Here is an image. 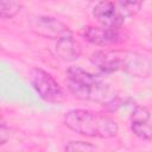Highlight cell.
<instances>
[{
    "instance_id": "cell-1",
    "label": "cell",
    "mask_w": 152,
    "mask_h": 152,
    "mask_svg": "<svg viewBox=\"0 0 152 152\" xmlns=\"http://www.w3.org/2000/svg\"><path fill=\"white\" fill-rule=\"evenodd\" d=\"M64 125L72 132L90 138L108 139L115 137L119 131L116 121L110 116L86 109H71L66 112Z\"/></svg>"
},
{
    "instance_id": "cell-2",
    "label": "cell",
    "mask_w": 152,
    "mask_h": 152,
    "mask_svg": "<svg viewBox=\"0 0 152 152\" xmlns=\"http://www.w3.org/2000/svg\"><path fill=\"white\" fill-rule=\"evenodd\" d=\"M96 63L97 68L103 74L121 70L133 77H146L152 69V64L147 57L138 52L122 50L101 51Z\"/></svg>"
},
{
    "instance_id": "cell-3",
    "label": "cell",
    "mask_w": 152,
    "mask_h": 152,
    "mask_svg": "<svg viewBox=\"0 0 152 152\" xmlns=\"http://www.w3.org/2000/svg\"><path fill=\"white\" fill-rule=\"evenodd\" d=\"M30 80L33 89L46 102H61L64 99V93L58 82L45 70L33 68L30 71Z\"/></svg>"
},
{
    "instance_id": "cell-4",
    "label": "cell",
    "mask_w": 152,
    "mask_h": 152,
    "mask_svg": "<svg viewBox=\"0 0 152 152\" xmlns=\"http://www.w3.org/2000/svg\"><path fill=\"white\" fill-rule=\"evenodd\" d=\"M30 26L34 33L49 39L58 40L63 37L72 36L70 28L64 23H62L61 20L53 17H48V15L34 17L31 19Z\"/></svg>"
},
{
    "instance_id": "cell-5",
    "label": "cell",
    "mask_w": 152,
    "mask_h": 152,
    "mask_svg": "<svg viewBox=\"0 0 152 152\" xmlns=\"http://www.w3.org/2000/svg\"><path fill=\"white\" fill-rule=\"evenodd\" d=\"M93 15L102 26L106 27L119 28L125 21V17L120 10L110 0H101L97 2L94 7Z\"/></svg>"
},
{
    "instance_id": "cell-6",
    "label": "cell",
    "mask_w": 152,
    "mask_h": 152,
    "mask_svg": "<svg viewBox=\"0 0 152 152\" xmlns=\"http://www.w3.org/2000/svg\"><path fill=\"white\" fill-rule=\"evenodd\" d=\"M83 37L90 44L96 46H108L121 42V34L119 28L106 26H88L83 31Z\"/></svg>"
},
{
    "instance_id": "cell-7",
    "label": "cell",
    "mask_w": 152,
    "mask_h": 152,
    "mask_svg": "<svg viewBox=\"0 0 152 152\" xmlns=\"http://www.w3.org/2000/svg\"><path fill=\"white\" fill-rule=\"evenodd\" d=\"M81 44L72 38V36L63 37L56 43V53L64 62H72L81 56Z\"/></svg>"
},
{
    "instance_id": "cell-8",
    "label": "cell",
    "mask_w": 152,
    "mask_h": 152,
    "mask_svg": "<svg viewBox=\"0 0 152 152\" xmlns=\"http://www.w3.org/2000/svg\"><path fill=\"white\" fill-rule=\"evenodd\" d=\"M144 2L145 0H119L118 8L122 13V15L127 18V17L135 15L140 11Z\"/></svg>"
},
{
    "instance_id": "cell-9",
    "label": "cell",
    "mask_w": 152,
    "mask_h": 152,
    "mask_svg": "<svg viewBox=\"0 0 152 152\" xmlns=\"http://www.w3.org/2000/svg\"><path fill=\"white\" fill-rule=\"evenodd\" d=\"M20 4L17 0H0L1 19H11L20 12Z\"/></svg>"
},
{
    "instance_id": "cell-10",
    "label": "cell",
    "mask_w": 152,
    "mask_h": 152,
    "mask_svg": "<svg viewBox=\"0 0 152 152\" xmlns=\"http://www.w3.org/2000/svg\"><path fill=\"white\" fill-rule=\"evenodd\" d=\"M132 132L142 140H152V125L148 121L145 122H131Z\"/></svg>"
},
{
    "instance_id": "cell-11",
    "label": "cell",
    "mask_w": 152,
    "mask_h": 152,
    "mask_svg": "<svg viewBox=\"0 0 152 152\" xmlns=\"http://www.w3.org/2000/svg\"><path fill=\"white\" fill-rule=\"evenodd\" d=\"M150 110L144 107V106H139V104H134V108L132 110L131 114V122H145V121H150Z\"/></svg>"
},
{
    "instance_id": "cell-12",
    "label": "cell",
    "mask_w": 152,
    "mask_h": 152,
    "mask_svg": "<svg viewBox=\"0 0 152 152\" xmlns=\"http://www.w3.org/2000/svg\"><path fill=\"white\" fill-rule=\"evenodd\" d=\"M65 151H81V152H88L96 150V146L88 142V141H69L64 146Z\"/></svg>"
},
{
    "instance_id": "cell-13",
    "label": "cell",
    "mask_w": 152,
    "mask_h": 152,
    "mask_svg": "<svg viewBox=\"0 0 152 152\" xmlns=\"http://www.w3.org/2000/svg\"><path fill=\"white\" fill-rule=\"evenodd\" d=\"M8 138H10V127H7L5 122H2L0 128V145L6 144Z\"/></svg>"
},
{
    "instance_id": "cell-14",
    "label": "cell",
    "mask_w": 152,
    "mask_h": 152,
    "mask_svg": "<svg viewBox=\"0 0 152 152\" xmlns=\"http://www.w3.org/2000/svg\"><path fill=\"white\" fill-rule=\"evenodd\" d=\"M86 1H94V0H86Z\"/></svg>"
}]
</instances>
